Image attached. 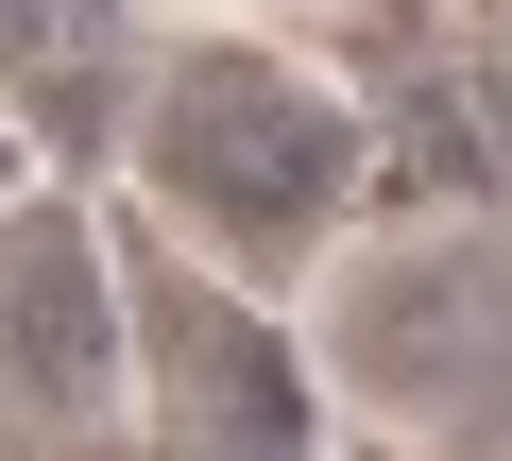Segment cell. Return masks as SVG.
I'll return each instance as SVG.
<instances>
[{
    "label": "cell",
    "mask_w": 512,
    "mask_h": 461,
    "mask_svg": "<svg viewBox=\"0 0 512 461\" xmlns=\"http://www.w3.org/2000/svg\"><path fill=\"white\" fill-rule=\"evenodd\" d=\"M137 188L188 257H308L359 205V120L325 103V69L256 52V35H188L137 103Z\"/></svg>",
    "instance_id": "cell-1"
},
{
    "label": "cell",
    "mask_w": 512,
    "mask_h": 461,
    "mask_svg": "<svg viewBox=\"0 0 512 461\" xmlns=\"http://www.w3.org/2000/svg\"><path fill=\"white\" fill-rule=\"evenodd\" d=\"M0 461H137V274L103 222H0Z\"/></svg>",
    "instance_id": "cell-2"
},
{
    "label": "cell",
    "mask_w": 512,
    "mask_h": 461,
    "mask_svg": "<svg viewBox=\"0 0 512 461\" xmlns=\"http://www.w3.org/2000/svg\"><path fill=\"white\" fill-rule=\"evenodd\" d=\"M120 274H137V461H308V376L274 308H239L188 257H120Z\"/></svg>",
    "instance_id": "cell-3"
},
{
    "label": "cell",
    "mask_w": 512,
    "mask_h": 461,
    "mask_svg": "<svg viewBox=\"0 0 512 461\" xmlns=\"http://www.w3.org/2000/svg\"><path fill=\"white\" fill-rule=\"evenodd\" d=\"M86 35H120V0H0V69H69Z\"/></svg>",
    "instance_id": "cell-4"
},
{
    "label": "cell",
    "mask_w": 512,
    "mask_h": 461,
    "mask_svg": "<svg viewBox=\"0 0 512 461\" xmlns=\"http://www.w3.org/2000/svg\"><path fill=\"white\" fill-rule=\"evenodd\" d=\"M478 103H495V137H512V18H495V52H478Z\"/></svg>",
    "instance_id": "cell-5"
}]
</instances>
